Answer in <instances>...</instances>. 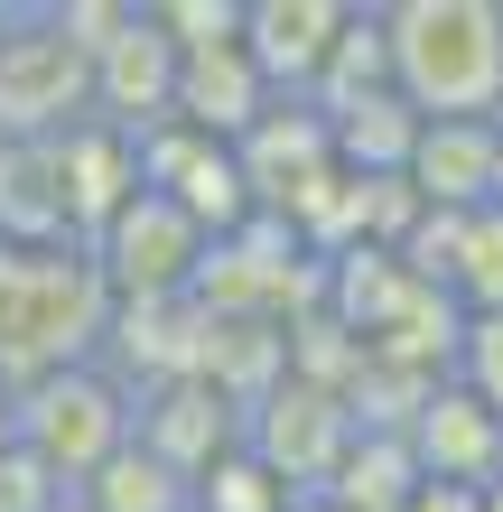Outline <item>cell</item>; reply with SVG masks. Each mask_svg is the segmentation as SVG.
<instances>
[{"mask_svg": "<svg viewBox=\"0 0 503 512\" xmlns=\"http://www.w3.org/2000/svg\"><path fill=\"white\" fill-rule=\"evenodd\" d=\"M103 336H112V289L84 243H0V391L47 382V373H75V364H103Z\"/></svg>", "mask_w": 503, "mask_h": 512, "instance_id": "1", "label": "cell"}, {"mask_svg": "<svg viewBox=\"0 0 503 512\" xmlns=\"http://www.w3.org/2000/svg\"><path fill=\"white\" fill-rule=\"evenodd\" d=\"M56 503H75L38 457H19V447H0V512H56Z\"/></svg>", "mask_w": 503, "mask_h": 512, "instance_id": "25", "label": "cell"}, {"mask_svg": "<svg viewBox=\"0 0 503 512\" xmlns=\"http://www.w3.org/2000/svg\"><path fill=\"white\" fill-rule=\"evenodd\" d=\"M410 457H420V485H457V494H485L503 475V419H485L457 382L429 391V410L410 419Z\"/></svg>", "mask_w": 503, "mask_h": 512, "instance_id": "11", "label": "cell"}, {"mask_svg": "<svg viewBox=\"0 0 503 512\" xmlns=\"http://www.w3.org/2000/svg\"><path fill=\"white\" fill-rule=\"evenodd\" d=\"M457 317H503V205L457 215V261H448Z\"/></svg>", "mask_w": 503, "mask_h": 512, "instance_id": "21", "label": "cell"}, {"mask_svg": "<svg viewBox=\"0 0 503 512\" xmlns=\"http://www.w3.org/2000/svg\"><path fill=\"white\" fill-rule=\"evenodd\" d=\"M243 447L280 475L289 494H317V485L336 475V457L354 447V410H345V391H317V382H299V373H280V382L243 410Z\"/></svg>", "mask_w": 503, "mask_h": 512, "instance_id": "7", "label": "cell"}, {"mask_svg": "<svg viewBox=\"0 0 503 512\" xmlns=\"http://www.w3.org/2000/svg\"><path fill=\"white\" fill-rule=\"evenodd\" d=\"M140 10H150V28L177 56H215L243 38V0H140Z\"/></svg>", "mask_w": 503, "mask_h": 512, "instance_id": "24", "label": "cell"}, {"mask_svg": "<svg viewBox=\"0 0 503 512\" xmlns=\"http://www.w3.org/2000/svg\"><path fill=\"white\" fill-rule=\"evenodd\" d=\"M10 447L38 457L56 485H94V475L131 447V391L112 382L103 364H75V373H47L10 401Z\"/></svg>", "mask_w": 503, "mask_h": 512, "instance_id": "3", "label": "cell"}, {"mask_svg": "<svg viewBox=\"0 0 503 512\" xmlns=\"http://www.w3.org/2000/svg\"><path fill=\"white\" fill-rule=\"evenodd\" d=\"M410 512H476V494H457V485H420V494H410Z\"/></svg>", "mask_w": 503, "mask_h": 512, "instance_id": "26", "label": "cell"}, {"mask_svg": "<svg viewBox=\"0 0 503 512\" xmlns=\"http://www.w3.org/2000/svg\"><path fill=\"white\" fill-rule=\"evenodd\" d=\"M289 503H308V494H289L252 447H224V457L187 485V512H289Z\"/></svg>", "mask_w": 503, "mask_h": 512, "instance_id": "22", "label": "cell"}, {"mask_svg": "<svg viewBox=\"0 0 503 512\" xmlns=\"http://www.w3.org/2000/svg\"><path fill=\"white\" fill-rule=\"evenodd\" d=\"M233 168H243V187H252V215H280L308 177L336 168V149H327V122H317L308 103H271L243 140H233Z\"/></svg>", "mask_w": 503, "mask_h": 512, "instance_id": "12", "label": "cell"}, {"mask_svg": "<svg viewBox=\"0 0 503 512\" xmlns=\"http://www.w3.org/2000/svg\"><path fill=\"white\" fill-rule=\"evenodd\" d=\"M94 122V56H84L56 10H0V140H66Z\"/></svg>", "mask_w": 503, "mask_h": 512, "instance_id": "4", "label": "cell"}, {"mask_svg": "<svg viewBox=\"0 0 503 512\" xmlns=\"http://www.w3.org/2000/svg\"><path fill=\"white\" fill-rule=\"evenodd\" d=\"M382 56L420 122H503V0H382Z\"/></svg>", "mask_w": 503, "mask_h": 512, "instance_id": "2", "label": "cell"}, {"mask_svg": "<svg viewBox=\"0 0 503 512\" xmlns=\"http://www.w3.org/2000/svg\"><path fill=\"white\" fill-rule=\"evenodd\" d=\"M131 438L150 447L159 466H177V475L196 485L224 447H243V419H233V401H224L215 382L177 373V382H159V391H131Z\"/></svg>", "mask_w": 503, "mask_h": 512, "instance_id": "10", "label": "cell"}, {"mask_svg": "<svg viewBox=\"0 0 503 512\" xmlns=\"http://www.w3.org/2000/svg\"><path fill=\"white\" fill-rule=\"evenodd\" d=\"M56 187H66V233L94 243V233L140 196V140L103 131V122H75L56 140Z\"/></svg>", "mask_w": 503, "mask_h": 512, "instance_id": "13", "label": "cell"}, {"mask_svg": "<svg viewBox=\"0 0 503 512\" xmlns=\"http://www.w3.org/2000/svg\"><path fill=\"white\" fill-rule=\"evenodd\" d=\"M261 112H271V84L252 75L243 38L215 47V56H177V103H168V122H187L196 140H224V149H233Z\"/></svg>", "mask_w": 503, "mask_h": 512, "instance_id": "15", "label": "cell"}, {"mask_svg": "<svg viewBox=\"0 0 503 512\" xmlns=\"http://www.w3.org/2000/svg\"><path fill=\"white\" fill-rule=\"evenodd\" d=\"M196 308L205 317H243V326H299L317 298H327V261L299 252V233L252 215L243 233L205 243V270H196Z\"/></svg>", "mask_w": 503, "mask_h": 512, "instance_id": "5", "label": "cell"}, {"mask_svg": "<svg viewBox=\"0 0 503 512\" xmlns=\"http://www.w3.org/2000/svg\"><path fill=\"white\" fill-rule=\"evenodd\" d=\"M94 270H103V289H112V308H159V298H187L196 289V270H205V233L177 215V205L159 187H140L122 215H112L94 243Z\"/></svg>", "mask_w": 503, "mask_h": 512, "instance_id": "6", "label": "cell"}, {"mask_svg": "<svg viewBox=\"0 0 503 512\" xmlns=\"http://www.w3.org/2000/svg\"><path fill=\"white\" fill-rule=\"evenodd\" d=\"M177 103V47L150 28V10L131 0V19L94 47V122L122 140H150Z\"/></svg>", "mask_w": 503, "mask_h": 512, "instance_id": "8", "label": "cell"}, {"mask_svg": "<svg viewBox=\"0 0 503 512\" xmlns=\"http://www.w3.org/2000/svg\"><path fill=\"white\" fill-rule=\"evenodd\" d=\"M289 512H327V503H317V494H308V503H289Z\"/></svg>", "mask_w": 503, "mask_h": 512, "instance_id": "29", "label": "cell"}, {"mask_svg": "<svg viewBox=\"0 0 503 512\" xmlns=\"http://www.w3.org/2000/svg\"><path fill=\"white\" fill-rule=\"evenodd\" d=\"M401 187L429 215H476V205H494V122H420Z\"/></svg>", "mask_w": 503, "mask_h": 512, "instance_id": "14", "label": "cell"}, {"mask_svg": "<svg viewBox=\"0 0 503 512\" xmlns=\"http://www.w3.org/2000/svg\"><path fill=\"white\" fill-rule=\"evenodd\" d=\"M494 485H503V475H494Z\"/></svg>", "mask_w": 503, "mask_h": 512, "instance_id": "31", "label": "cell"}, {"mask_svg": "<svg viewBox=\"0 0 503 512\" xmlns=\"http://www.w3.org/2000/svg\"><path fill=\"white\" fill-rule=\"evenodd\" d=\"M327 122V149L345 177H401L410 168V140H420V112H410L401 94H364L345 112H317Z\"/></svg>", "mask_w": 503, "mask_h": 512, "instance_id": "17", "label": "cell"}, {"mask_svg": "<svg viewBox=\"0 0 503 512\" xmlns=\"http://www.w3.org/2000/svg\"><path fill=\"white\" fill-rule=\"evenodd\" d=\"M476 512H503V485H485V494H476Z\"/></svg>", "mask_w": 503, "mask_h": 512, "instance_id": "27", "label": "cell"}, {"mask_svg": "<svg viewBox=\"0 0 503 512\" xmlns=\"http://www.w3.org/2000/svg\"><path fill=\"white\" fill-rule=\"evenodd\" d=\"M0 243H19V252L75 243L66 187H56V140H0Z\"/></svg>", "mask_w": 503, "mask_h": 512, "instance_id": "16", "label": "cell"}, {"mask_svg": "<svg viewBox=\"0 0 503 512\" xmlns=\"http://www.w3.org/2000/svg\"><path fill=\"white\" fill-rule=\"evenodd\" d=\"M364 94H392V56H382V0H354L345 38L327 47V66L308 84V112H345Z\"/></svg>", "mask_w": 503, "mask_h": 512, "instance_id": "19", "label": "cell"}, {"mask_svg": "<svg viewBox=\"0 0 503 512\" xmlns=\"http://www.w3.org/2000/svg\"><path fill=\"white\" fill-rule=\"evenodd\" d=\"M410 494H420V457H410V438H373V429H354V447L336 457V475L317 485L327 512H410Z\"/></svg>", "mask_w": 503, "mask_h": 512, "instance_id": "18", "label": "cell"}, {"mask_svg": "<svg viewBox=\"0 0 503 512\" xmlns=\"http://www.w3.org/2000/svg\"><path fill=\"white\" fill-rule=\"evenodd\" d=\"M345 19H354V0H243V56L271 84V103H308Z\"/></svg>", "mask_w": 503, "mask_h": 512, "instance_id": "9", "label": "cell"}, {"mask_svg": "<svg viewBox=\"0 0 503 512\" xmlns=\"http://www.w3.org/2000/svg\"><path fill=\"white\" fill-rule=\"evenodd\" d=\"M448 382L476 401L485 419H503V317H457V345H448Z\"/></svg>", "mask_w": 503, "mask_h": 512, "instance_id": "23", "label": "cell"}, {"mask_svg": "<svg viewBox=\"0 0 503 512\" xmlns=\"http://www.w3.org/2000/svg\"><path fill=\"white\" fill-rule=\"evenodd\" d=\"M56 512H75V503H56Z\"/></svg>", "mask_w": 503, "mask_h": 512, "instance_id": "30", "label": "cell"}, {"mask_svg": "<svg viewBox=\"0 0 503 512\" xmlns=\"http://www.w3.org/2000/svg\"><path fill=\"white\" fill-rule=\"evenodd\" d=\"M75 512H187V475L177 466H159L150 447H122V457H112L94 485H75Z\"/></svg>", "mask_w": 503, "mask_h": 512, "instance_id": "20", "label": "cell"}, {"mask_svg": "<svg viewBox=\"0 0 503 512\" xmlns=\"http://www.w3.org/2000/svg\"><path fill=\"white\" fill-rule=\"evenodd\" d=\"M0 447H10V391H0Z\"/></svg>", "mask_w": 503, "mask_h": 512, "instance_id": "28", "label": "cell"}]
</instances>
